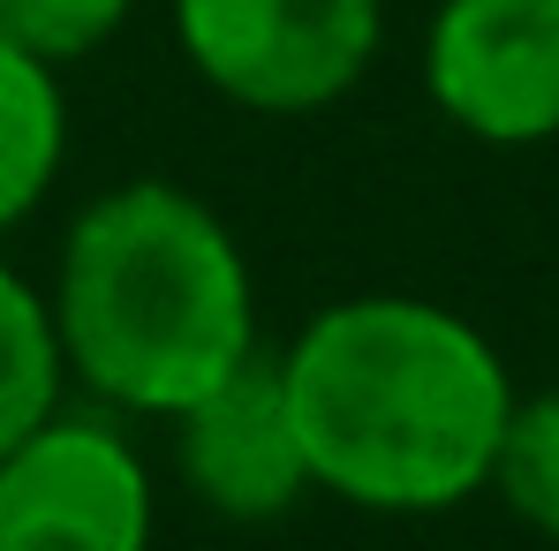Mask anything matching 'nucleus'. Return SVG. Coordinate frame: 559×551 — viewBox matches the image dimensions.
Returning a JSON list of instances; mask_svg holds the SVG:
<instances>
[{
  "label": "nucleus",
  "mask_w": 559,
  "mask_h": 551,
  "mask_svg": "<svg viewBox=\"0 0 559 551\" xmlns=\"http://www.w3.org/2000/svg\"><path fill=\"white\" fill-rule=\"evenodd\" d=\"M310 491L371 514H447L491 483L514 408L499 348L424 295H348L280 356Z\"/></svg>",
  "instance_id": "obj_1"
},
{
  "label": "nucleus",
  "mask_w": 559,
  "mask_h": 551,
  "mask_svg": "<svg viewBox=\"0 0 559 551\" xmlns=\"http://www.w3.org/2000/svg\"><path fill=\"white\" fill-rule=\"evenodd\" d=\"M53 340L76 385L129 416H182L258 356V295L235 235L175 182L92 196L61 242Z\"/></svg>",
  "instance_id": "obj_2"
},
{
  "label": "nucleus",
  "mask_w": 559,
  "mask_h": 551,
  "mask_svg": "<svg viewBox=\"0 0 559 551\" xmlns=\"http://www.w3.org/2000/svg\"><path fill=\"white\" fill-rule=\"evenodd\" d=\"M385 0H175L189 69L250 113H318L364 84Z\"/></svg>",
  "instance_id": "obj_3"
},
{
  "label": "nucleus",
  "mask_w": 559,
  "mask_h": 551,
  "mask_svg": "<svg viewBox=\"0 0 559 551\" xmlns=\"http://www.w3.org/2000/svg\"><path fill=\"white\" fill-rule=\"evenodd\" d=\"M0 551H152V476L92 416H46L0 454Z\"/></svg>",
  "instance_id": "obj_4"
},
{
  "label": "nucleus",
  "mask_w": 559,
  "mask_h": 551,
  "mask_svg": "<svg viewBox=\"0 0 559 551\" xmlns=\"http://www.w3.org/2000/svg\"><path fill=\"white\" fill-rule=\"evenodd\" d=\"M424 84L476 144L559 136V0H447L424 38Z\"/></svg>",
  "instance_id": "obj_5"
},
{
  "label": "nucleus",
  "mask_w": 559,
  "mask_h": 551,
  "mask_svg": "<svg viewBox=\"0 0 559 551\" xmlns=\"http://www.w3.org/2000/svg\"><path fill=\"white\" fill-rule=\"evenodd\" d=\"M167 423H175L182 483L227 522H280L310 491V468H302V446H295V416H287L273 356L235 363L212 393H197Z\"/></svg>",
  "instance_id": "obj_6"
},
{
  "label": "nucleus",
  "mask_w": 559,
  "mask_h": 551,
  "mask_svg": "<svg viewBox=\"0 0 559 551\" xmlns=\"http://www.w3.org/2000/svg\"><path fill=\"white\" fill-rule=\"evenodd\" d=\"M69 152V98L46 61L0 38V235L31 219V204L53 189Z\"/></svg>",
  "instance_id": "obj_7"
},
{
  "label": "nucleus",
  "mask_w": 559,
  "mask_h": 551,
  "mask_svg": "<svg viewBox=\"0 0 559 551\" xmlns=\"http://www.w3.org/2000/svg\"><path fill=\"white\" fill-rule=\"evenodd\" d=\"M61 378H69V363H61L46 295L0 265V454L61 408Z\"/></svg>",
  "instance_id": "obj_8"
},
{
  "label": "nucleus",
  "mask_w": 559,
  "mask_h": 551,
  "mask_svg": "<svg viewBox=\"0 0 559 551\" xmlns=\"http://www.w3.org/2000/svg\"><path fill=\"white\" fill-rule=\"evenodd\" d=\"M491 491L507 499V514L522 529H537L545 544H559V385L552 393H514L499 454H491Z\"/></svg>",
  "instance_id": "obj_9"
},
{
  "label": "nucleus",
  "mask_w": 559,
  "mask_h": 551,
  "mask_svg": "<svg viewBox=\"0 0 559 551\" xmlns=\"http://www.w3.org/2000/svg\"><path fill=\"white\" fill-rule=\"evenodd\" d=\"M136 0H0V38L23 46L31 61L61 69V61H84L98 53L121 23H129Z\"/></svg>",
  "instance_id": "obj_10"
}]
</instances>
